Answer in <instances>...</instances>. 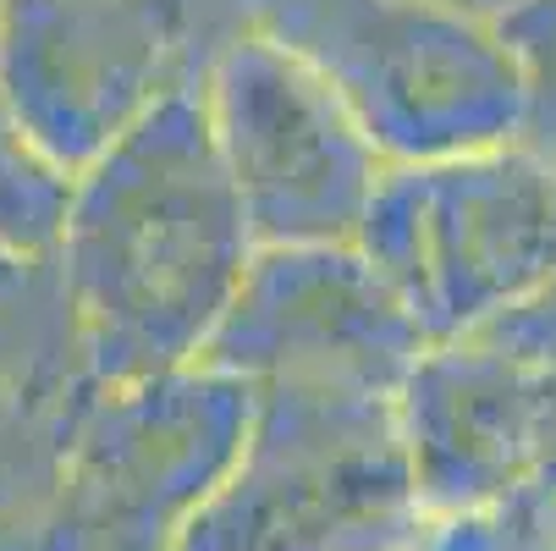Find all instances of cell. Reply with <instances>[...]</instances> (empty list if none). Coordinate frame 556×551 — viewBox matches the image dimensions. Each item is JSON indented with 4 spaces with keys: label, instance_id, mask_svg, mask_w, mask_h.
<instances>
[{
    "label": "cell",
    "instance_id": "52a82bcc",
    "mask_svg": "<svg viewBox=\"0 0 556 551\" xmlns=\"http://www.w3.org/2000/svg\"><path fill=\"white\" fill-rule=\"evenodd\" d=\"M172 66L166 0H7L0 111L66 177L89 172L161 100Z\"/></svg>",
    "mask_w": 556,
    "mask_h": 551
},
{
    "label": "cell",
    "instance_id": "6da1fadb",
    "mask_svg": "<svg viewBox=\"0 0 556 551\" xmlns=\"http://www.w3.org/2000/svg\"><path fill=\"white\" fill-rule=\"evenodd\" d=\"M254 254L199 89H166L72 177L55 276L77 353L111 391L199 364Z\"/></svg>",
    "mask_w": 556,
    "mask_h": 551
},
{
    "label": "cell",
    "instance_id": "7a4b0ae2",
    "mask_svg": "<svg viewBox=\"0 0 556 551\" xmlns=\"http://www.w3.org/2000/svg\"><path fill=\"white\" fill-rule=\"evenodd\" d=\"M430 535L391 398L265 386L172 551H419Z\"/></svg>",
    "mask_w": 556,
    "mask_h": 551
},
{
    "label": "cell",
    "instance_id": "30bf717a",
    "mask_svg": "<svg viewBox=\"0 0 556 551\" xmlns=\"http://www.w3.org/2000/svg\"><path fill=\"white\" fill-rule=\"evenodd\" d=\"M55 260H23V254H0V380H23L34 375L50 353L72 337V314L61 276L50 271Z\"/></svg>",
    "mask_w": 556,
    "mask_h": 551
},
{
    "label": "cell",
    "instance_id": "5bb4252c",
    "mask_svg": "<svg viewBox=\"0 0 556 551\" xmlns=\"http://www.w3.org/2000/svg\"><path fill=\"white\" fill-rule=\"evenodd\" d=\"M446 7H457V12H468V17H485V23H496L513 0H446Z\"/></svg>",
    "mask_w": 556,
    "mask_h": 551
},
{
    "label": "cell",
    "instance_id": "7c38bea8",
    "mask_svg": "<svg viewBox=\"0 0 556 551\" xmlns=\"http://www.w3.org/2000/svg\"><path fill=\"white\" fill-rule=\"evenodd\" d=\"M473 342H485L496 353H507L513 364H529V370H545L556 375V281L523 292L518 303L496 309L491 321H480L473 331H463Z\"/></svg>",
    "mask_w": 556,
    "mask_h": 551
},
{
    "label": "cell",
    "instance_id": "9a60e30c",
    "mask_svg": "<svg viewBox=\"0 0 556 551\" xmlns=\"http://www.w3.org/2000/svg\"><path fill=\"white\" fill-rule=\"evenodd\" d=\"M0 7H7V0H0Z\"/></svg>",
    "mask_w": 556,
    "mask_h": 551
},
{
    "label": "cell",
    "instance_id": "8fae6325",
    "mask_svg": "<svg viewBox=\"0 0 556 551\" xmlns=\"http://www.w3.org/2000/svg\"><path fill=\"white\" fill-rule=\"evenodd\" d=\"M496 39L518 77V138L540 161H556V0H513Z\"/></svg>",
    "mask_w": 556,
    "mask_h": 551
},
{
    "label": "cell",
    "instance_id": "277c9868",
    "mask_svg": "<svg viewBox=\"0 0 556 551\" xmlns=\"http://www.w3.org/2000/svg\"><path fill=\"white\" fill-rule=\"evenodd\" d=\"M353 249L425 342H452L556 281V161L502 143L441 166H386Z\"/></svg>",
    "mask_w": 556,
    "mask_h": 551
},
{
    "label": "cell",
    "instance_id": "3957f363",
    "mask_svg": "<svg viewBox=\"0 0 556 551\" xmlns=\"http://www.w3.org/2000/svg\"><path fill=\"white\" fill-rule=\"evenodd\" d=\"M265 17L386 166H441L518 138V77L485 17L446 0H270Z\"/></svg>",
    "mask_w": 556,
    "mask_h": 551
},
{
    "label": "cell",
    "instance_id": "9c48e42d",
    "mask_svg": "<svg viewBox=\"0 0 556 551\" xmlns=\"http://www.w3.org/2000/svg\"><path fill=\"white\" fill-rule=\"evenodd\" d=\"M66 199L72 177L55 172L0 111V254L55 260Z\"/></svg>",
    "mask_w": 556,
    "mask_h": 551
},
{
    "label": "cell",
    "instance_id": "8992f818",
    "mask_svg": "<svg viewBox=\"0 0 556 551\" xmlns=\"http://www.w3.org/2000/svg\"><path fill=\"white\" fill-rule=\"evenodd\" d=\"M425 348L414 314L358 249H260L199 364L249 391L308 386L396 398Z\"/></svg>",
    "mask_w": 556,
    "mask_h": 551
},
{
    "label": "cell",
    "instance_id": "4fadbf2b",
    "mask_svg": "<svg viewBox=\"0 0 556 551\" xmlns=\"http://www.w3.org/2000/svg\"><path fill=\"white\" fill-rule=\"evenodd\" d=\"M419 551H502V546L491 540V529L480 518H446V524H435V535Z\"/></svg>",
    "mask_w": 556,
    "mask_h": 551
},
{
    "label": "cell",
    "instance_id": "5b68a950",
    "mask_svg": "<svg viewBox=\"0 0 556 551\" xmlns=\"http://www.w3.org/2000/svg\"><path fill=\"white\" fill-rule=\"evenodd\" d=\"M254 249H353L386 161L337 89L270 34L237 39L199 89Z\"/></svg>",
    "mask_w": 556,
    "mask_h": 551
},
{
    "label": "cell",
    "instance_id": "ba28073f",
    "mask_svg": "<svg viewBox=\"0 0 556 551\" xmlns=\"http://www.w3.org/2000/svg\"><path fill=\"white\" fill-rule=\"evenodd\" d=\"M391 409L425 513L435 524L473 518L502 508L540 463L556 375L513 364L473 337H452L414 359Z\"/></svg>",
    "mask_w": 556,
    "mask_h": 551
}]
</instances>
